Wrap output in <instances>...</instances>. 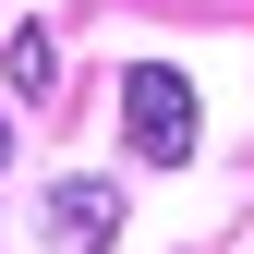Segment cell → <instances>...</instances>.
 Instances as JSON below:
<instances>
[{
	"label": "cell",
	"mask_w": 254,
	"mask_h": 254,
	"mask_svg": "<svg viewBox=\"0 0 254 254\" xmlns=\"http://www.w3.org/2000/svg\"><path fill=\"white\" fill-rule=\"evenodd\" d=\"M121 145H133L145 170H182V157H194V85H182L170 61H133V73H121Z\"/></svg>",
	"instance_id": "cell-1"
},
{
	"label": "cell",
	"mask_w": 254,
	"mask_h": 254,
	"mask_svg": "<svg viewBox=\"0 0 254 254\" xmlns=\"http://www.w3.org/2000/svg\"><path fill=\"white\" fill-rule=\"evenodd\" d=\"M121 242V182H49V254H109Z\"/></svg>",
	"instance_id": "cell-2"
},
{
	"label": "cell",
	"mask_w": 254,
	"mask_h": 254,
	"mask_svg": "<svg viewBox=\"0 0 254 254\" xmlns=\"http://www.w3.org/2000/svg\"><path fill=\"white\" fill-rule=\"evenodd\" d=\"M0 85H12L24 109H49V97H61V37H49V24H12V49H0Z\"/></svg>",
	"instance_id": "cell-3"
},
{
	"label": "cell",
	"mask_w": 254,
	"mask_h": 254,
	"mask_svg": "<svg viewBox=\"0 0 254 254\" xmlns=\"http://www.w3.org/2000/svg\"><path fill=\"white\" fill-rule=\"evenodd\" d=\"M0 157H12V121H0Z\"/></svg>",
	"instance_id": "cell-4"
}]
</instances>
